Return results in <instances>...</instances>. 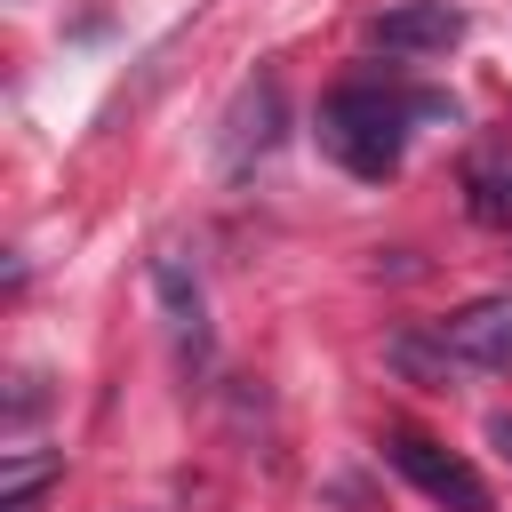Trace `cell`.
I'll use <instances>...</instances> for the list:
<instances>
[{
	"label": "cell",
	"instance_id": "cell-1",
	"mask_svg": "<svg viewBox=\"0 0 512 512\" xmlns=\"http://www.w3.org/2000/svg\"><path fill=\"white\" fill-rule=\"evenodd\" d=\"M416 112H440V104L432 96H400L384 80H344L320 104V144H328L336 168L384 184V176H400V152H408V120Z\"/></svg>",
	"mask_w": 512,
	"mask_h": 512
},
{
	"label": "cell",
	"instance_id": "cell-4",
	"mask_svg": "<svg viewBox=\"0 0 512 512\" xmlns=\"http://www.w3.org/2000/svg\"><path fill=\"white\" fill-rule=\"evenodd\" d=\"M152 296H160V312H168L176 368H184V376H192V368H208V296H200V272H192L176 248H160V256H152Z\"/></svg>",
	"mask_w": 512,
	"mask_h": 512
},
{
	"label": "cell",
	"instance_id": "cell-2",
	"mask_svg": "<svg viewBox=\"0 0 512 512\" xmlns=\"http://www.w3.org/2000/svg\"><path fill=\"white\" fill-rule=\"evenodd\" d=\"M384 464H392L416 496H432L440 512H496L488 480H480L456 448H440V440H424V432H384Z\"/></svg>",
	"mask_w": 512,
	"mask_h": 512
},
{
	"label": "cell",
	"instance_id": "cell-9",
	"mask_svg": "<svg viewBox=\"0 0 512 512\" xmlns=\"http://www.w3.org/2000/svg\"><path fill=\"white\" fill-rule=\"evenodd\" d=\"M488 440H496V448L512 456V416H496V424H488Z\"/></svg>",
	"mask_w": 512,
	"mask_h": 512
},
{
	"label": "cell",
	"instance_id": "cell-7",
	"mask_svg": "<svg viewBox=\"0 0 512 512\" xmlns=\"http://www.w3.org/2000/svg\"><path fill=\"white\" fill-rule=\"evenodd\" d=\"M48 472H56V456H16L8 464V512H32V496H40Z\"/></svg>",
	"mask_w": 512,
	"mask_h": 512
},
{
	"label": "cell",
	"instance_id": "cell-3",
	"mask_svg": "<svg viewBox=\"0 0 512 512\" xmlns=\"http://www.w3.org/2000/svg\"><path fill=\"white\" fill-rule=\"evenodd\" d=\"M280 128H288V96H280V72H256L240 96H232V112H224V136H216V160H224V176H248L272 144H280Z\"/></svg>",
	"mask_w": 512,
	"mask_h": 512
},
{
	"label": "cell",
	"instance_id": "cell-6",
	"mask_svg": "<svg viewBox=\"0 0 512 512\" xmlns=\"http://www.w3.org/2000/svg\"><path fill=\"white\" fill-rule=\"evenodd\" d=\"M368 40L384 56H448L464 40V8L456 0H400V8H384L368 24Z\"/></svg>",
	"mask_w": 512,
	"mask_h": 512
},
{
	"label": "cell",
	"instance_id": "cell-8",
	"mask_svg": "<svg viewBox=\"0 0 512 512\" xmlns=\"http://www.w3.org/2000/svg\"><path fill=\"white\" fill-rule=\"evenodd\" d=\"M472 216L480 224H512V168H496V176L472 184Z\"/></svg>",
	"mask_w": 512,
	"mask_h": 512
},
{
	"label": "cell",
	"instance_id": "cell-5",
	"mask_svg": "<svg viewBox=\"0 0 512 512\" xmlns=\"http://www.w3.org/2000/svg\"><path fill=\"white\" fill-rule=\"evenodd\" d=\"M440 352L480 368V376H512V296H472L464 312H448Z\"/></svg>",
	"mask_w": 512,
	"mask_h": 512
}]
</instances>
